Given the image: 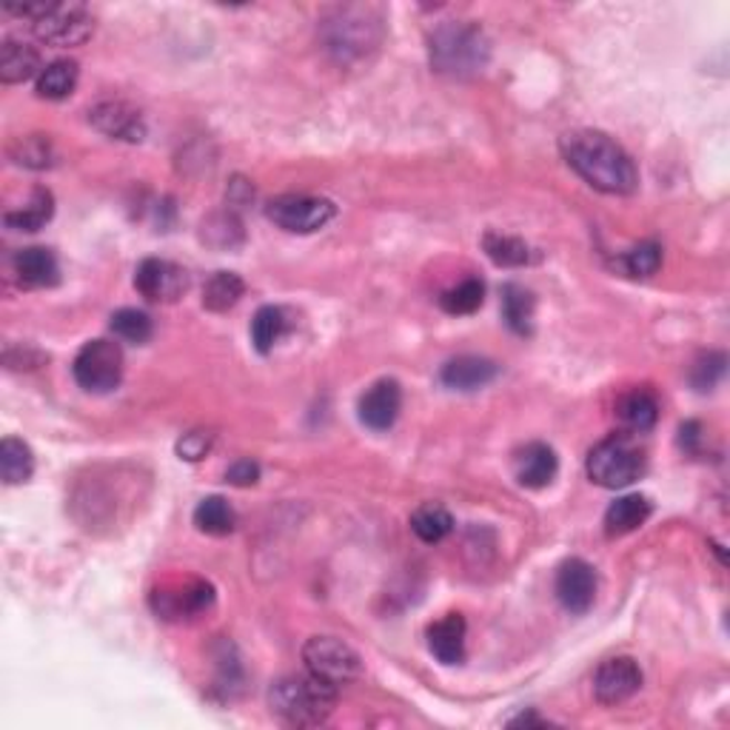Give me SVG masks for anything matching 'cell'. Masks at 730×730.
I'll return each mask as SVG.
<instances>
[{
    "label": "cell",
    "instance_id": "cell-3",
    "mask_svg": "<svg viewBox=\"0 0 730 730\" xmlns=\"http://www.w3.org/2000/svg\"><path fill=\"white\" fill-rule=\"evenodd\" d=\"M434 72L448 77H471L488 63V38L471 21H446L428 38Z\"/></svg>",
    "mask_w": 730,
    "mask_h": 730
},
{
    "label": "cell",
    "instance_id": "cell-25",
    "mask_svg": "<svg viewBox=\"0 0 730 730\" xmlns=\"http://www.w3.org/2000/svg\"><path fill=\"white\" fill-rule=\"evenodd\" d=\"M34 473V453L18 437H7L0 442V477L7 486H21Z\"/></svg>",
    "mask_w": 730,
    "mask_h": 730
},
{
    "label": "cell",
    "instance_id": "cell-6",
    "mask_svg": "<svg viewBox=\"0 0 730 730\" xmlns=\"http://www.w3.org/2000/svg\"><path fill=\"white\" fill-rule=\"evenodd\" d=\"M383 41V27L372 9H337L332 21L325 23V49L337 58L340 63L359 61Z\"/></svg>",
    "mask_w": 730,
    "mask_h": 730
},
{
    "label": "cell",
    "instance_id": "cell-7",
    "mask_svg": "<svg viewBox=\"0 0 730 730\" xmlns=\"http://www.w3.org/2000/svg\"><path fill=\"white\" fill-rule=\"evenodd\" d=\"M211 605H215V585L206 580H197V576L171 580L152 591V611L157 614V619H166V623L197 619Z\"/></svg>",
    "mask_w": 730,
    "mask_h": 730
},
{
    "label": "cell",
    "instance_id": "cell-14",
    "mask_svg": "<svg viewBox=\"0 0 730 730\" xmlns=\"http://www.w3.org/2000/svg\"><path fill=\"white\" fill-rule=\"evenodd\" d=\"M88 123L95 126L101 135L112 137V140L140 143L146 137V121L135 106L126 101H103L92 106L88 112Z\"/></svg>",
    "mask_w": 730,
    "mask_h": 730
},
{
    "label": "cell",
    "instance_id": "cell-12",
    "mask_svg": "<svg viewBox=\"0 0 730 730\" xmlns=\"http://www.w3.org/2000/svg\"><path fill=\"white\" fill-rule=\"evenodd\" d=\"M643 688V668L630 656H614L608 663H602L594 674V697L596 702L623 705Z\"/></svg>",
    "mask_w": 730,
    "mask_h": 730
},
{
    "label": "cell",
    "instance_id": "cell-20",
    "mask_svg": "<svg viewBox=\"0 0 730 730\" xmlns=\"http://www.w3.org/2000/svg\"><path fill=\"white\" fill-rule=\"evenodd\" d=\"M650 511H654V505H650L648 497L643 494L619 497V500L611 502L608 511H605V534L608 536L630 534V531H636V528H643L645 522H648Z\"/></svg>",
    "mask_w": 730,
    "mask_h": 730
},
{
    "label": "cell",
    "instance_id": "cell-34",
    "mask_svg": "<svg viewBox=\"0 0 730 730\" xmlns=\"http://www.w3.org/2000/svg\"><path fill=\"white\" fill-rule=\"evenodd\" d=\"M112 332L115 337L126 340V343L143 345L152 340V317L146 312H137V309H121V312L112 314Z\"/></svg>",
    "mask_w": 730,
    "mask_h": 730
},
{
    "label": "cell",
    "instance_id": "cell-13",
    "mask_svg": "<svg viewBox=\"0 0 730 730\" xmlns=\"http://www.w3.org/2000/svg\"><path fill=\"white\" fill-rule=\"evenodd\" d=\"M596 571L591 569L585 560H565L556 571V599L562 602V608L571 614H588L596 602Z\"/></svg>",
    "mask_w": 730,
    "mask_h": 730
},
{
    "label": "cell",
    "instance_id": "cell-39",
    "mask_svg": "<svg viewBox=\"0 0 730 730\" xmlns=\"http://www.w3.org/2000/svg\"><path fill=\"white\" fill-rule=\"evenodd\" d=\"M226 480L237 488H249L260 480V466L254 460H237L234 466L226 471Z\"/></svg>",
    "mask_w": 730,
    "mask_h": 730
},
{
    "label": "cell",
    "instance_id": "cell-4",
    "mask_svg": "<svg viewBox=\"0 0 730 730\" xmlns=\"http://www.w3.org/2000/svg\"><path fill=\"white\" fill-rule=\"evenodd\" d=\"M7 9L29 18L34 38L46 46H81L95 32V18L81 3H23V7L9 3Z\"/></svg>",
    "mask_w": 730,
    "mask_h": 730
},
{
    "label": "cell",
    "instance_id": "cell-29",
    "mask_svg": "<svg viewBox=\"0 0 730 730\" xmlns=\"http://www.w3.org/2000/svg\"><path fill=\"white\" fill-rule=\"evenodd\" d=\"M482 249L497 265L502 269H520V265L531 263V249H528L525 240L511 234H500V231H488L482 237Z\"/></svg>",
    "mask_w": 730,
    "mask_h": 730
},
{
    "label": "cell",
    "instance_id": "cell-21",
    "mask_svg": "<svg viewBox=\"0 0 730 730\" xmlns=\"http://www.w3.org/2000/svg\"><path fill=\"white\" fill-rule=\"evenodd\" d=\"M41 52L29 43L7 41L0 46V81L23 83L32 77H41Z\"/></svg>",
    "mask_w": 730,
    "mask_h": 730
},
{
    "label": "cell",
    "instance_id": "cell-30",
    "mask_svg": "<svg viewBox=\"0 0 730 730\" xmlns=\"http://www.w3.org/2000/svg\"><path fill=\"white\" fill-rule=\"evenodd\" d=\"M411 531L428 545H437L453 531V517L437 502H426L411 514Z\"/></svg>",
    "mask_w": 730,
    "mask_h": 730
},
{
    "label": "cell",
    "instance_id": "cell-22",
    "mask_svg": "<svg viewBox=\"0 0 730 730\" xmlns=\"http://www.w3.org/2000/svg\"><path fill=\"white\" fill-rule=\"evenodd\" d=\"M616 414L623 419V426L634 434H645L656 426L659 419V403L648 388H634L625 394L616 406Z\"/></svg>",
    "mask_w": 730,
    "mask_h": 730
},
{
    "label": "cell",
    "instance_id": "cell-27",
    "mask_svg": "<svg viewBox=\"0 0 730 730\" xmlns=\"http://www.w3.org/2000/svg\"><path fill=\"white\" fill-rule=\"evenodd\" d=\"M77 77H81V69L75 61H52L49 66H43L41 77H38V95L46 97V101H63L75 92Z\"/></svg>",
    "mask_w": 730,
    "mask_h": 730
},
{
    "label": "cell",
    "instance_id": "cell-11",
    "mask_svg": "<svg viewBox=\"0 0 730 730\" xmlns=\"http://www.w3.org/2000/svg\"><path fill=\"white\" fill-rule=\"evenodd\" d=\"M135 289L149 303H177L189 291V271L171 260L149 258L137 265Z\"/></svg>",
    "mask_w": 730,
    "mask_h": 730
},
{
    "label": "cell",
    "instance_id": "cell-23",
    "mask_svg": "<svg viewBox=\"0 0 730 730\" xmlns=\"http://www.w3.org/2000/svg\"><path fill=\"white\" fill-rule=\"evenodd\" d=\"M502 317L508 328L520 337L534 332V294L517 283H508L502 289Z\"/></svg>",
    "mask_w": 730,
    "mask_h": 730
},
{
    "label": "cell",
    "instance_id": "cell-36",
    "mask_svg": "<svg viewBox=\"0 0 730 730\" xmlns=\"http://www.w3.org/2000/svg\"><path fill=\"white\" fill-rule=\"evenodd\" d=\"M215 234H220L217 240V249H231L243 240V226L234 215H211L204 223V240H215Z\"/></svg>",
    "mask_w": 730,
    "mask_h": 730
},
{
    "label": "cell",
    "instance_id": "cell-9",
    "mask_svg": "<svg viewBox=\"0 0 730 730\" xmlns=\"http://www.w3.org/2000/svg\"><path fill=\"white\" fill-rule=\"evenodd\" d=\"M303 663L309 674L337 685V688L354 682L363 674L357 650L352 645H345L343 639H337V636H312L303 645Z\"/></svg>",
    "mask_w": 730,
    "mask_h": 730
},
{
    "label": "cell",
    "instance_id": "cell-38",
    "mask_svg": "<svg viewBox=\"0 0 730 730\" xmlns=\"http://www.w3.org/2000/svg\"><path fill=\"white\" fill-rule=\"evenodd\" d=\"M211 442H215V434L211 431H189L182 434L180 442H177V453H180V460L197 462L211 451Z\"/></svg>",
    "mask_w": 730,
    "mask_h": 730
},
{
    "label": "cell",
    "instance_id": "cell-17",
    "mask_svg": "<svg viewBox=\"0 0 730 730\" xmlns=\"http://www.w3.org/2000/svg\"><path fill=\"white\" fill-rule=\"evenodd\" d=\"M494 377L497 365L486 357H473V354L448 359L440 372V383L451 392H477V388H486Z\"/></svg>",
    "mask_w": 730,
    "mask_h": 730
},
{
    "label": "cell",
    "instance_id": "cell-1",
    "mask_svg": "<svg viewBox=\"0 0 730 730\" xmlns=\"http://www.w3.org/2000/svg\"><path fill=\"white\" fill-rule=\"evenodd\" d=\"M560 149L571 169L602 195H634L639 189V171L628 152L608 135L594 129H576L562 135Z\"/></svg>",
    "mask_w": 730,
    "mask_h": 730
},
{
    "label": "cell",
    "instance_id": "cell-19",
    "mask_svg": "<svg viewBox=\"0 0 730 730\" xmlns=\"http://www.w3.org/2000/svg\"><path fill=\"white\" fill-rule=\"evenodd\" d=\"M466 619L460 614H446L428 628V648L442 665H460L466 659Z\"/></svg>",
    "mask_w": 730,
    "mask_h": 730
},
{
    "label": "cell",
    "instance_id": "cell-2",
    "mask_svg": "<svg viewBox=\"0 0 730 730\" xmlns=\"http://www.w3.org/2000/svg\"><path fill=\"white\" fill-rule=\"evenodd\" d=\"M337 685L325 682L314 674H291L271 682L269 708L280 722L291 728H317L334 713Z\"/></svg>",
    "mask_w": 730,
    "mask_h": 730
},
{
    "label": "cell",
    "instance_id": "cell-32",
    "mask_svg": "<svg viewBox=\"0 0 730 730\" xmlns=\"http://www.w3.org/2000/svg\"><path fill=\"white\" fill-rule=\"evenodd\" d=\"M482 303H486V285H482V280H477V278L462 280L460 285H453V289L442 291V298H440L442 312L453 314V317H466V314H473Z\"/></svg>",
    "mask_w": 730,
    "mask_h": 730
},
{
    "label": "cell",
    "instance_id": "cell-18",
    "mask_svg": "<svg viewBox=\"0 0 730 730\" xmlns=\"http://www.w3.org/2000/svg\"><path fill=\"white\" fill-rule=\"evenodd\" d=\"M12 269L18 274V283L27 289H49L61 280V265L52 251L43 246H32V249H21L14 254Z\"/></svg>",
    "mask_w": 730,
    "mask_h": 730
},
{
    "label": "cell",
    "instance_id": "cell-15",
    "mask_svg": "<svg viewBox=\"0 0 730 730\" xmlns=\"http://www.w3.org/2000/svg\"><path fill=\"white\" fill-rule=\"evenodd\" d=\"M399 408H403V388L397 379H377L359 397V423L372 431H388L397 423Z\"/></svg>",
    "mask_w": 730,
    "mask_h": 730
},
{
    "label": "cell",
    "instance_id": "cell-5",
    "mask_svg": "<svg viewBox=\"0 0 730 730\" xmlns=\"http://www.w3.org/2000/svg\"><path fill=\"white\" fill-rule=\"evenodd\" d=\"M585 471L596 486L625 488L645 473V453L628 434H611L591 448Z\"/></svg>",
    "mask_w": 730,
    "mask_h": 730
},
{
    "label": "cell",
    "instance_id": "cell-31",
    "mask_svg": "<svg viewBox=\"0 0 730 730\" xmlns=\"http://www.w3.org/2000/svg\"><path fill=\"white\" fill-rule=\"evenodd\" d=\"M285 328H289V320H285L283 309L263 305V309H258L254 320H251V343H254L260 354H269L280 343Z\"/></svg>",
    "mask_w": 730,
    "mask_h": 730
},
{
    "label": "cell",
    "instance_id": "cell-16",
    "mask_svg": "<svg viewBox=\"0 0 730 730\" xmlns=\"http://www.w3.org/2000/svg\"><path fill=\"white\" fill-rule=\"evenodd\" d=\"M556 471H560V460H556V451L545 442H528L525 448H520L514 457V477L522 488H548L554 482Z\"/></svg>",
    "mask_w": 730,
    "mask_h": 730
},
{
    "label": "cell",
    "instance_id": "cell-28",
    "mask_svg": "<svg viewBox=\"0 0 730 730\" xmlns=\"http://www.w3.org/2000/svg\"><path fill=\"white\" fill-rule=\"evenodd\" d=\"M195 525L209 536H229L237 525L234 508L223 497H206L195 508Z\"/></svg>",
    "mask_w": 730,
    "mask_h": 730
},
{
    "label": "cell",
    "instance_id": "cell-33",
    "mask_svg": "<svg viewBox=\"0 0 730 730\" xmlns=\"http://www.w3.org/2000/svg\"><path fill=\"white\" fill-rule=\"evenodd\" d=\"M9 155H12L18 166H27V169H49V166H54V146L46 135L18 137L9 146Z\"/></svg>",
    "mask_w": 730,
    "mask_h": 730
},
{
    "label": "cell",
    "instance_id": "cell-8",
    "mask_svg": "<svg viewBox=\"0 0 730 730\" xmlns=\"http://www.w3.org/2000/svg\"><path fill=\"white\" fill-rule=\"evenodd\" d=\"M77 386L88 394H108L123 379V348L115 340H88L77 352L75 365Z\"/></svg>",
    "mask_w": 730,
    "mask_h": 730
},
{
    "label": "cell",
    "instance_id": "cell-37",
    "mask_svg": "<svg viewBox=\"0 0 730 730\" xmlns=\"http://www.w3.org/2000/svg\"><path fill=\"white\" fill-rule=\"evenodd\" d=\"M722 374H724V354H708V357H702L697 365H693L690 379H693L697 392H710V388L717 386Z\"/></svg>",
    "mask_w": 730,
    "mask_h": 730
},
{
    "label": "cell",
    "instance_id": "cell-26",
    "mask_svg": "<svg viewBox=\"0 0 730 730\" xmlns=\"http://www.w3.org/2000/svg\"><path fill=\"white\" fill-rule=\"evenodd\" d=\"M54 215V197L49 189H34L29 204L18 211H7L3 223L14 231H38L52 220Z\"/></svg>",
    "mask_w": 730,
    "mask_h": 730
},
{
    "label": "cell",
    "instance_id": "cell-35",
    "mask_svg": "<svg viewBox=\"0 0 730 730\" xmlns=\"http://www.w3.org/2000/svg\"><path fill=\"white\" fill-rule=\"evenodd\" d=\"M623 263L625 269H628V274H634V278H650V274H656L659 265H663V249L648 240V243H639L636 249H630Z\"/></svg>",
    "mask_w": 730,
    "mask_h": 730
},
{
    "label": "cell",
    "instance_id": "cell-10",
    "mask_svg": "<svg viewBox=\"0 0 730 730\" xmlns=\"http://www.w3.org/2000/svg\"><path fill=\"white\" fill-rule=\"evenodd\" d=\"M265 215L278 229L291 231V234H312L325 223H332L334 204L312 195H280L265 206Z\"/></svg>",
    "mask_w": 730,
    "mask_h": 730
},
{
    "label": "cell",
    "instance_id": "cell-24",
    "mask_svg": "<svg viewBox=\"0 0 730 730\" xmlns=\"http://www.w3.org/2000/svg\"><path fill=\"white\" fill-rule=\"evenodd\" d=\"M246 294V283L234 271H215L204 285V305L209 312L223 314L240 303Z\"/></svg>",
    "mask_w": 730,
    "mask_h": 730
}]
</instances>
